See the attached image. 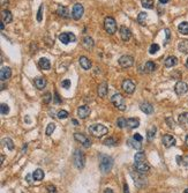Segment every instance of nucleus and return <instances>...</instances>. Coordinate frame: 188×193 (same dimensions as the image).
<instances>
[{
    "label": "nucleus",
    "mask_w": 188,
    "mask_h": 193,
    "mask_svg": "<svg viewBox=\"0 0 188 193\" xmlns=\"http://www.w3.org/2000/svg\"><path fill=\"white\" fill-rule=\"evenodd\" d=\"M88 131H89L90 134H92L96 138H100V136H103L104 134L108 133V128L106 126L102 125V124H92V125L89 126Z\"/></svg>",
    "instance_id": "obj_2"
},
{
    "label": "nucleus",
    "mask_w": 188,
    "mask_h": 193,
    "mask_svg": "<svg viewBox=\"0 0 188 193\" xmlns=\"http://www.w3.org/2000/svg\"><path fill=\"white\" fill-rule=\"evenodd\" d=\"M83 45H84L87 49H90L94 46V39L89 37V36H85L84 38H83Z\"/></svg>",
    "instance_id": "obj_30"
},
{
    "label": "nucleus",
    "mask_w": 188,
    "mask_h": 193,
    "mask_svg": "<svg viewBox=\"0 0 188 193\" xmlns=\"http://www.w3.org/2000/svg\"><path fill=\"white\" fill-rule=\"evenodd\" d=\"M12 77V69L10 67H2L0 69V79L1 81H6Z\"/></svg>",
    "instance_id": "obj_16"
},
{
    "label": "nucleus",
    "mask_w": 188,
    "mask_h": 193,
    "mask_svg": "<svg viewBox=\"0 0 188 193\" xmlns=\"http://www.w3.org/2000/svg\"><path fill=\"white\" fill-rule=\"evenodd\" d=\"M90 112H91V110H90L89 106H87V105H82L77 109V115H79V117L82 118V119H85V118L90 115Z\"/></svg>",
    "instance_id": "obj_15"
},
{
    "label": "nucleus",
    "mask_w": 188,
    "mask_h": 193,
    "mask_svg": "<svg viewBox=\"0 0 188 193\" xmlns=\"http://www.w3.org/2000/svg\"><path fill=\"white\" fill-rule=\"evenodd\" d=\"M117 126L119 127V128H123L125 126H127V119H125L123 117H120V118H118Z\"/></svg>",
    "instance_id": "obj_36"
},
{
    "label": "nucleus",
    "mask_w": 188,
    "mask_h": 193,
    "mask_svg": "<svg viewBox=\"0 0 188 193\" xmlns=\"http://www.w3.org/2000/svg\"><path fill=\"white\" fill-rule=\"evenodd\" d=\"M79 63H80L81 67L83 68V69H85V71H88V69L91 68V61H90L87 57H84V56L80 57V59H79Z\"/></svg>",
    "instance_id": "obj_18"
},
{
    "label": "nucleus",
    "mask_w": 188,
    "mask_h": 193,
    "mask_svg": "<svg viewBox=\"0 0 188 193\" xmlns=\"http://www.w3.org/2000/svg\"><path fill=\"white\" fill-rule=\"evenodd\" d=\"M177 160H178V163L179 164L182 163L183 165H187V167H188V156H183V157H180V156H178V157H177Z\"/></svg>",
    "instance_id": "obj_43"
},
{
    "label": "nucleus",
    "mask_w": 188,
    "mask_h": 193,
    "mask_svg": "<svg viewBox=\"0 0 188 193\" xmlns=\"http://www.w3.org/2000/svg\"><path fill=\"white\" fill-rule=\"evenodd\" d=\"M73 160H74V164H75V167L77 169L79 170L83 169V167H84L85 164V157L84 154L80 149L75 150V153L73 155Z\"/></svg>",
    "instance_id": "obj_5"
},
{
    "label": "nucleus",
    "mask_w": 188,
    "mask_h": 193,
    "mask_svg": "<svg viewBox=\"0 0 188 193\" xmlns=\"http://www.w3.org/2000/svg\"><path fill=\"white\" fill-rule=\"evenodd\" d=\"M162 142H163V145H164L166 148H170V147H172V146L175 145V139H174L173 135L165 134L164 136L162 138Z\"/></svg>",
    "instance_id": "obj_13"
},
{
    "label": "nucleus",
    "mask_w": 188,
    "mask_h": 193,
    "mask_svg": "<svg viewBox=\"0 0 188 193\" xmlns=\"http://www.w3.org/2000/svg\"><path fill=\"white\" fill-rule=\"evenodd\" d=\"M134 160H135V162H136V161H142V160H146V155H144V153H143V152H139V153H136V154H135V156H134Z\"/></svg>",
    "instance_id": "obj_42"
},
{
    "label": "nucleus",
    "mask_w": 188,
    "mask_h": 193,
    "mask_svg": "<svg viewBox=\"0 0 188 193\" xmlns=\"http://www.w3.org/2000/svg\"><path fill=\"white\" fill-rule=\"evenodd\" d=\"M147 18H148L147 13H144V12H141V13L139 14V16H137V22L141 24V26H146Z\"/></svg>",
    "instance_id": "obj_31"
},
{
    "label": "nucleus",
    "mask_w": 188,
    "mask_h": 193,
    "mask_svg": "<svg viewBox=\"0 0 188 193\" xmlns=\"http://www.w3.org/2000/svg\"><path fill=\"white\" fill-rule=\"evenodd\" d=\"M104 29L110 35H113L117 31V22L112 16H108L104 20Z\"/></svg>",
    "instance_id": "obj_3"
},
{
    "label": "nucleus",
    "mask_w": 188,
    "mask_h": 193,
    "mask_svg": "<svg viewBox=\"0 0 188 193\" xmlns=\"http://www.w3.org/2000/svg\"><path fill=\"white\" fill-rule=\"evenodd\" d=\"M59 41L62 44H68L71 42H75L76 36L73 33H62V34L59 35Z\"/></svg>",
    "instance_id": "obj_7"
},
{
    "label": "nucleus",
    "mask_w": 188,
    "mask_h": 193,
    "mask_svg": "<svg viewBox=\"0 0 188 193\" xmlns=\"http://www.w3.org/2000/svg\"><path fill=\"white\" fill-rule=\"evenodd\" d=\"M4 161H5V156H4V155H1V164L4 163Z\"/></svg>",
    "instance_id": "obj_59"
},
{
    "label": "nucleus",
    "mask_w": 188,
    "mask_h": 193,
    "mask_svg": "<svg viewBox=\"0 0 188 193\" xmlns=\"http://www.w3.org/2000/svg\"><path fill=\"white\" fill-rule=\"evenodd\" d=\"M38 66L41 69H50L51 68V64H50V60L47 58H41L39 61H38Z\"/></svg>",
    "instance_id": "obj_22"
},
{
    "label": "nucleus",
    "mask_w": 188,
    "mask_h": 193,
    "mask_svg": "<svg viewBox=\"0 0 188 193\" xmlns=\"http://www.w3.org/2000/svg\"><path fill=\"white\" fill-rule=\"evenodd\" d=\"M141 4L147 10H152L154 8V0H141Z\"/></svg>",
    "instance_id": "obj_33"
},
{
    "label": "nucleus",
    "mask_w": 188,
    "mask_h": 193,
    "mask_svg": "<svg viewBox=\"0 0 188 193\" xmlns=\"http://www.w3.org/2000/svg\"><path fill=\"white\" fill-rule=\"evenodd\" d=\"M52 100V95H51V93H46L44 96H43V102L45 103V104H47V103H50Z\"/></svg>",
    "instance_id": "obj_45"
},
{
    "label": "nucleus",
    "mask_w": 188,
    "mask_h": 193,
    "mask_svg": "<svg viewBox=\"0 0 188 193\" xmlns=\"http://www.w3.org/2000/svg\"><path fill=\"white\" fill-rule=\"evenodd\" d=\"M156 131H157V128H156V126H152L150 130L148 131V134H147V138H148V140L151 141L154 138H155V134H156Z\"/></svg>",
    "instance_id": "obj_35"
},
{
    "label": "nucleus",
    "mask_w": 188,
    "mask_h": 193,
    "mask_svg": "<svg viewBox=\"0 0 188 193\" xmlns=\"http://www.w3.org/2000/svg\"><path fill=\"white\" fill-rule=\"evenodd\" d=\"M47 190H49V193H56L57 192L56 186H52V185H49V186H47Z\"/></svg>",
    "instance_id": "obj_50"
},
{
    "label": "nucleus",
    "mask_w": 188,
    "mask_h": 193,
    "mask_svg": "<svg viewBox=\"0 0 188 193\" xmlns=\"http://www.w3.org/2000/svg\"><path fill=\"white\" fill-rule=\"evenodd\" d=\"M140 109H141L142 112H144V113H147V115H150V113L154 112V106L151 105L150 103H148V102H143V103H141Z\"/></svg>",
    "instance_id": "obj_17"
},
{
    "label": "nucleus",
    "mask_w": 188,
    "mask_h": 193,
    "mask_svg": "<svg viewBox=\"0 0 188 193\" xmlns=\"http://www.w3.org/2000/svg\"><path fill=\"white\" fill-rule=\"evenodd\" d=\"M179 123L183 124V125L188 124V112H183L179 116Z\"/></svg>",
    "instance_id": "obj_34"
},
{
    "label": "nucleus",
    "mask_w": 188,
    "mask_h": 193,
    "mask_svg": "<svg viewBox=\"0 0 188 193\" xmlns=\"http://www.w3.org/2000/svg\"><path fill=\"white\" fill-rule=\"evenodd\" d=\"M158 1H159L160 4H167L170 0H158Z\"/></svg>",
    "instance_id": "obj_57"
},
{
    "label": "nucleus",
    "mask_w": 188,
    "mask_h": 193,
    "mask_svg": "<svg viewBox=\"0 0 188 193\" xmlns=\"http://www.w3.org/2000/svg\"><path fill=\"white\" fill-rule=\"evenodd\" d=\"M2 142H4V144L7 146V148H8L10 150L14 149V144H13V141L10 140V138H6V139H4V140H2Z\"/></svg>",
    "instance_id": "obj_38"
},
{
    "label": "nucleus",
    "mask_w": 188,
    "mask_h": 193,
    "mask_svg": "<svg viewBox=\"0 0 188 193\" xmlns=\"http://www.w3.org/2000/svg\"><path fill=\"white\" fill-rule=\"evenodd\" d=\"M42 20H43V5L39 7L38 13H37V21H38V22H41Z\"/></svg>",
    "instance_id": "obj_46"
},
{
    "label": "nucleus",
    "mask_w": 188,
    "mask_h": 193,
    "mask_svg": "<svg viewBox=\"0 0 188 193\" xmlns=\"http://www.w3.org/2000/svg\"><path fill=\"white\" fill-rule=\"evenodd\" d=\"M1 19H2V22H4V23H10L12 20H13L12 13H10V10H4L1 12Z\"/></svg>",
    "instance_id": "obj_19"
},
{
    "label": "nucleus",
    "mask_w": 188,
    "mask_h": 193,
    "mask_svg": "<svg viewBox=\"0 0 188 193\" xmlns=\"http://www.w3.org/2000/svg\"><path fill=\"white\" fill-rule=\"evenodd\" d=\"M111 102H112V104L116 108H117L118 110H120V111H125L126 110V104H125V98L122 97L121 94H114L112 97H111Z\"/></svg>",
    "instance_id": "obj_4"
},
{
    "label": "nucleus",
    "mask_w": 188,
    "mask_h": 193,
    "mask_svg": "<svg viewBox=\"0 0 188 193\" xmlns=\"http://www.w3.org/2000/svg\"><path fill=\"white\" fill-rule=\"evenodd\" d=\"M122 89H123V92L127 93V94H133L134 90H135V85H134V82L132 80L126 79V80L122 81Z\"/></svg>",
    "instance_id": "obj_11"
},
{
    "label": "nucleus",
    "mask_w": 188,
    "mask_h": 193,
    "mask_svg": "<svg viewBox=\"0 0 188 193\" xmlns=\"http://www.w3.org/2000/svg\"><path fill=\"white\" fill-rule=\"evenodd\" d=\"M4 28H5V24H4V22H2V23L0 24V29H1V30H4Z\"/></svg>",
    "instance_id": "obj_58"
},
{
    "label": "nucleus",
    "mask_w": 188,
    "mask_h": 193,
    "mask_svg": "<svg viewBox=\"0 0 188 193\" xmlns=\"http://www.w3.org/2000/svg\"><path fill=\"white\" fill-rule=\"evenodd\" d=\"M127 125L131 128H136L140 126V120L137 118H128L127 119Z\"/></svg>",
    "instance_id": "obj_27"
},
{
    "label": "nucleus",
    "mask_w": 188,
    "mask_h": 193,
    "mask_svg": "<svg viewBox=\"0 0 188 193\" xmlns=\"http://www.w3.org/2000/svg\"><path fill=\"white\" fill-rule=\"evenodd\" d=\"M183 193H188V188H187V190H185V192H183Z\"/></svg>",
    "instance_id": "obj_62"
},
{
    "label": "nucleus",
    "mask_w": 188,
    "mask_h": 193,
    "mask_svg": "<svg viewBox=\"0 0 188 193\" xmlns=\"http://www.w3.org/2000/svg\"><path fill=\"white\" fill-rule=\"evenodd\" d=\"M57 14L59 15L60 18H64V19H68V18H69L68 8L65 7V6H59L58 10H57Z\"/></svg>",
    "instance_id": "obj_21"
},
{
    "label": "nucleus",
    "mask_w": 188,
    "mask_h": 193,
    "mask_svg": "<svg viewBox=\"0 0 188 193\" xmlns=\"http://www.w3.org/2000/svg\"><path fill=\"white\" fill-rule=\"evenodd\" d=\"M119 65L123 68H127V67H131L134 65V58H133L132 56H122L120 57L119 59Z\"/></svg>",
    "instance_id": "obj_9"
},
{
    "label": "nucleus",
    "mask_w": 188,
    "mask_h": 193,
    "mask_svg": "<svg viewBox=\"0 0 188 193\" xmlns=\"http://www.w3.org/2000/svg\"><path fill=\"white\" fill-rule=\"evenodd\" d=\"M157 51H159V45L156 43L151 44L150 48H149V53H150V54H155Z\"/></svg>",
    "instance_id": "obj_39"
},
{
    "label": "nucleus",
    "mask_w": 188,
    "mask_h": 193,
    "mask_svg": "<svg viewBox=\"0 0 188 193\" xmlns=\"http://www.w3.org/2000/svg\"><path fill=\"white\" fill-rule=\"evenodd\" d=\"M61 85H62V87L64 88H69L71 87V80L66 79V80H64V81L61 82Z\"/></svg>",
    "instance_id": "obj_47"
},
{
    "label": "nucleus",
    "mask_w": 188,
    "mask_h": 193,
    "mask_svg": "<svg viewBox=\"0 0 188 193\" xmlns=\"http://www.w3.org/2000/svg\"><path fill=\"white\" fill-rule=\"evenodd\" d=\"M83 13H84V8L81 4H75L74 7H73V12H72V16L74 20H80L82 16H83Z\"/></svg>",
    "instance_id": "obj_8"
},
{
    "label": "nucleus",
    "mask_w": 188,
    "mask_h": 193,
    "mask_svg": "<svg viewBox=\"0 0 188 193\" xmlns=\"http://www.w3.org/2000/svg\"><path fill=\"white\" fill-rule=\"evenodd\" d=\"M186 67L188 68V58H187V60H186Z\"/></svg>",
    "instance_id": "obj_61"
},
{
    "label": "nucleus",
    "mask_w": 188,
    "mask_h": 193,
    "mask_svg": "<svg viewBox=\"0 0 188 193\" xmlns=\"http://www.w3.org/2000/svg\"><path fill=\"white\" fill-rule=\"evenodd\" d=\"M186 145L188 146V134H187V136H186Z\"/></svg>",
    "instance_id": "obj_60"
},
{
    "label": "nucleus",
    "mask_w": 188,
    "mask_h": 193,
    "mask_svg": "<svg viewBox=\"0 0 188 193\" xmlns=\"http://www.w3.org/2000/svg\"><path fill=\"white\" fill-rule=\"evenodd\" d=\"M33 180H37V182H41L43 178H44V171L42 169H36L33 171Z\"/></svg>",
    "instance_id": "obj_26"
},
{
    "label": "nucleus",
    "mask_w": 188,
    "mask_h": 193,
    "mask_svg": "<svg viewBox=\"0 0 188 193\" xmlns=\"http://www.w3.org/2000/svg\"><path fill=\"white\" fill-rule=\"evenodd\" d=\"M54 130H56V124H54V123H50V124L47 125V127H46L45 134H46V135H51L52 133L54 132Z\"/></svg>",
    "instance_id": "obj_37"
},
{
    "label": "nucleus",
    "mask_w": 188,
    "mask_h": 193,
    "mask_svg": "<svg viewBox=\"0 0 188 193\" xmlns=\"http://www.w3.org/2000/svg\"><path fill=\"white\" fill-rule=\"evenodd\" d=\"M177 64H178V58L174 57V56H170V57H167L164 61L165 67H173V66H175Z\"/></svg>",
    "instance_id": "obj_20"
},
{
    "label": "nucleus",
    "mask_w": 188,
    "mask_h": 193,
    "mask_svg": "<svg viewBox=\"0 0 188 193\" xmlns=\"http://www.w3.org/2000/svg\"><path fill=\"white\" fill-rule=\"evenodd\" d=\"M108 94V83L106 82H103L102 85H99L98 87V95L100 97H105Z\"/></svg>",
    "instance_id": "obj_25"
},
{
    "label": "nucleus",
    "mask_w": 188,
    "mask_h": 193,
    "mask_svg": "<svg viewBox=\"0 0 188 193\" xmlns=\"http://www.w3.org/2000/svg\"><path fill=\"white\" fill-rule=\"evenodd\" d=\"M135 169L139 174L141 175H144V174H148L149 172V170H150V165L147 163L146 160H142V161H136L135 162Z\"/></svg>",
    "instance_id": "obj_6"
},
{
    "label": "nucleus",
    "mask_w": 188,
    "mask_h": 193,
    "mask_svg": "<svg viewBox=\"0 0 188 193\" xmlns=\"http://www.w3.org/2000/svg\"><path fill=\"white\" fill-rule=\"evenodd\" d=\"M165 33H166V43L169 42V39H170V30L169 29H165ZM165 43V44H166Z\"/></svg>",
    "instance_id": "obj_52"
},
{
    "label": "nucleus",
    "mask_w": 188,
    "mask_h": 193,
    "mask_svg": "<svg viewBox=\"0 0 188 193\" xmlns=\"http://www.w3.org/2000/svg\"><path fill=\"white\" fill-rule=\"evenodd\" d=\"M120 36H121L122 41L127 42V41H129L131 37H132V33H131V30L128 29L127 27L122 26V27H120Z\"/></svg>",
    "instance_id": "obj_14"
},
{
    "label": "nucleus",
    "mask_w": 188,
    "mask_h": 193,
    "mask_svg": "<svg viewBox=\"0 0 188 193\" xmlns=\"http://www.w3.org/2000/svg\"><path fill=\"white\" fill-rule=\"evenodd\" d=\"M178 50L182 53H188V39H182L179 42Z\"/></svg>",
    "instance_id": "obj_23"
},
{
    "label": "nucleus",
    "mask_w": 188,
    "mask_h": 193,
    "mask_svg": "<svg viewBox=\"0 0 188 193\" xmlns=\"http://www.w3.org/2000/svg\"><path fill=\"white\" fill-rule=\"evenodd\" d=\"M144 69H146V72H154L156 69V64L152 63V61H147L146 65H144Z\"/></svg>",
    "instance_id": "obj_32"
},
{
    "label": "nucleus",
    "mask_w": 188,
    "mask_h": 193,
    "mask_svg": "<svg viewBox=\"0 0 188 193\" xmlns=\"http://www.w3.org/2000/svg\"><path fill=\"white\" fill-rule=\"evenodd\" d=\"M178 30L180 34L188 35V22H181V23L179 24Z\"/></svg>",
    "instance_id": "obj_28"
},
{
    "label": "nucleus",
    "mask_w": 188,
    "mask_h": 193,
    "mask_svg": "<svg viewBox=\"0 0 188 193\" xmlns=\"http://www.w3.org/2000/svg\"><path fill=\"white\" fill-rule=\"evenodd\" d=\"M123 193H129V188H128V185L126 183L123 184Z\"/></svg>",
    "instance_id": "obj_51"
},
{
    "label": "nucleus",
    "mask_w": 188,
    "mask_h": 193,
    "mask_svg": "<svg viewBox=\"0 0 188 193\" xmlns=\"http://www.w3.org/2000/svg\"><path fill=\"white\" fill-rule=\"evenodd\" d=\"M74 139H75L76 141L81 142V144L83 145V147H85V148H89L90 146H91V141H90L84 134H81V133H75V134H74Z\"/></svg>",
    "instance_id": "obj_12"
},
{
    "label": "nucleus",
    "mask_w": 188,
    "mask_h": 193,
    "mask_svg": "<svg viewBox=\"0 0 188 193\" xmlns=\"http://www.w3.org/2000/svg\"><path fill=\"white\" fill-rule=\"evenodd\" d=\"M35 86H36L38 89H44L45 86H46V79L42 77L35 79Z\"/></svg>",
    "instance_id": "obj_24"
},
{
    "label": "nucleus",
    "mask_w": 188,
    "mask_h": 193,
    "mask_svg": "<svg viewBox=\"0 0 188 193\" xmlns=\"http://www.w3.org/2000/svg\"><path fill=\"white\" fill-rule=\"evenodd\" d=\"M174 92H175L177 95L181 96V95H183V94H186V93L188 92V85L183 81L177 82V85H175V87H174Z\"/></svg>",
    "instance_id": "obj_10"
},
{
    "label": "nucleus",
    "mask_w": 188,
    "mask_h": 193,
    "mask_svg": "<svg viewBox=\"0 0 188 193\" xmlns=\"http://www.w3.org/2000/svg\"><path fill=\"white\" fill-rule=\"evenodd\" d=\"M27 182L31 183V175H27Z\"/></svg>",
    "instance_id": "obj_54"
},
{
    "label": "nucleus",
    "mask_w": 188,
    "mask_h": 193,
    "mask_svg": "<svg viewBox=\"0 0 188 193\" xmlns=\"http://www.w3.org/2000/svg\"><path fill=\"white\" fill-rule=\"evenodd\" d=\"M72 123H73V124H74V125H75V126H77V125H79V121L76 120V119H72Z\"/></svg>",
    "instance_id": "obj_55"
},
{
    "label": "nucleus",
    "mask_w": 188,
    "mask_h": 193,
    "mask_svg": "<svg viewBox=\"0 0 188 193\" xmlns=\"http://www.w3.org/2000/svg\"><path fill=\"white\" fill-rule=\"evenodd\" d=\"M54 96H56V97H54V100H56L57 103H60L61 100L59 98V95H58V93H56V94H54Z\"/></svg>",
    "instance_id": "obj_53"
},
{
    "label": "nucleus",
    "mask_w": 188,
    "mask_h": 193,
    "mask_svg": "<svg viewBox=\"0 0 188 193\" xmlns=\"http://www.w3.org/2000/svg\"><path fill=\"white\" fill-rule=\"evenodd\" d=\"M104 145L108 146V147H112V146L117 145V141H116V139H113V138H108V139H106V140L104 141Z\"/></svg>",
    "instance_id": "obj_40"
},
{
    "label": "nucleus",
    "mask_w": 188,
    "mask_h": 193,
    "mask_svg": "<svg viewBox=\"0 0 188 193\" xmlns=\"http://www.w3.org/2000/svg\"><path fill=\"white\" fill-rule=\"evenodd\" d=\"M104 193H113V191L111 190V188H106V190L104 191Z\"/></svg>",
    "instance_id": "obj_56"
},
{
    "label": "nucleus",
    "mask_w": 188,
    "mask_h": 193,
    "mask_svg": "<svg viewBox=\"0 0 188 193\" xmlns=\"http://www.w3.org/2000/svg\"><path fill=\"white\" fill-rule=\"evenodd\" d=\"M128 144H129V146H131L132 148H134V149H141V147H142L141 142H140V141H137V140H135L134 138L129 139V140H128Z\"/></svg>",
    "instance_id": "obj_29"
},
{
    "label": "nucleus",
    "mask_w": 188,
    "mask_h": 193,
    "mask_svg": "<svg viewBox=\"0 0 188 193\" xmlns=\"http://www.w3.org/2000/svg\"><path fill=\"white\" fill-rule=\"evenodd\" d=\"M133 138H134L135 140L140 141V142H142V141H143V138H142V135H141V134H139V133H135V134L133 135Z\"/></svg>",
    "instance_id": "obj_49"
},
{
    "label": "nucleus",
    "mask_w": 188,
    "mask_h": 193,
    "mask_svg": "<svg viewBox=\"0 0 188 193\" xmlns=\"http://www.w3.org/2000/svg\"><path fill=\"white\" fill-rule=\"evenodd\" d=\"M113 167V159L108 155L100 154L99 155V169L103 174L111 171Z\"/></svg>",
    "instance_id": "obj_1"
},
{
    "label": "nucleus",
    "mask_w": 188,
    "mask_h": 193,
    "mask_svg": "<svg viewBox=\"0 0 188 193\" xmlns=\"http://www.w3.org/2000/svg\"><path fill=\"white\" fill-rule=\"evenodd\" d=\"M68 116H69V115H68V112H67L66 110H60V111L58 112V118H59V119H66Z\"/></svg>",
    "instance_id": "obj_44"
},
{
    "label": "nucleus",
    "mask_w": 188,
    "mask_h": 193,
    "mask_svg": "<svg viewBox=\"0 0 188 193\" xmlns=\"http://www.w3.org/2000/svg\"><path fill=\"white\" fill-rule=\"evenodd\" d=\"M0 112H1V115H7L10 112V106L5 104V103H2L1 106H0Z\"/></svg>",
    "instance_id": "obj_41"
},
{
    "label": "nucleus",
    "mask_w": 188,
    "mask_h": 193,
    "mask_svg": "<svg viewBox=\"0 0 188 193\" xmlns=\"http://www.w3.org/2000/svg\"><path fill=\"white\" fill-rule=\"evenodd\" d=\"M166 123L169 124V126L171 127V128H173L174 127V120L171 118V117H169V118H166Z\"/></svg>",
    "instance_id": "obj_48"
}]
</instances>
